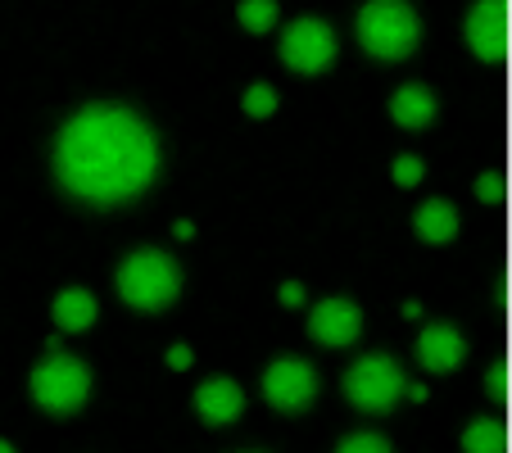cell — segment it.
Here are the masks:
<instances>
[{
  "mask_svg": "<svg viewBox=\"0 0 512 453\" xmlns=\"http://www.w3.org/2000/svg\"><path fill=\"white\" fill-rule=\"evenodd\" d=\"M164 150L155 127L127 105H82L73 118H64L50 150L55 182L68 200L87 204L96 213L127 209L141 200L159 177Z\"/></svg>",
  "mask_w": 512,
  "mask_h": 453,
  "instance_id": "6da1fadb",
  "label": "cell"
},
{
  "mask_svg": "<svg viewBox=\"0 0 512 453\" xmlns=\"http://www.w3.org/2000/svg\"><path fill=\"white\" fill-rule=\"evenodd\" d=\"M182 263L173 259L168 250L159 245H136L118 259L114 268V295L123 309L132 313H145V318H155V313H168L182 299Z\"/></svg>",
  "mask_w": 512,
  "mask_h": 453,
  "instance_id": "7a4b0ae2",
  "label": "cell"
},
{
  "mask_svg": "<svg viewBox=\"0 0 512 453\" xmlns=\"http://www.w3.org/2000/svg\"><path fill=\"white\" fill-rule=\"evenodd\" d=\"M354 41L372 64H404L422 46V19L413 0H368L354 14Z\"/></svg>",
  "mask_w": 512,
  "mask_h": 453,
  "instance_id": "3957f363",
  "label": "cell"
},
{
  "mask_svg": "<svg viewBox=\"0 0 512 453\" xmlns=\"http://www.w3.org/2000/svg\"><path fill=\"white\" fill-rule=\"evenodd\" d=\"M340 395L354 413L386 417L408 399V376L399 367V358L390 354H358L340 376Z\"/></svg>",
  "mask_w": 512,
  "mask_h": 453,
  "instance_id": "277c9868",
  "label": "cell"
},
{
  "mask_svg": "<svg viewBox=\"0 0 512 453\" xmlns=\"http://www.w3.org/2000/svg\"><path fill=\"white\" fill-rule=\"evenodd\" d=\"M91 386H96L91 367L82 363V358L64 354V349H46V358H41L28 376V395L46 417L82 413L87 399H91Z\"/></svg>",
  "mask_w": 512,
  "mask_h": 453,
  "instance_id": "5b68a950",
  "label": "cell"
},
{
  "mask_svg": "<svg viewBox=\"0 0 512 453\" xmlns=\"http://www.w3.org/2000/svg\"><path fill=\"white\" fill-rule=\"evenodd\" d=\"M277 59L295 78H322L340 59V37L327 19L318 14H300L277 28Z\"/></svg>",
  "mask_w": 512,
  "mask_h": 453,
  "instance_id": "8992f818",
  "label": "cell"
},
{
  "mask_svg": "<svg viewBox=\"0 0 512 453\" xmlns=\"http://www.w3.org/2000/svg\"><path fill=\"white\" fill-rule=\"evenodd\" d=\"M318 390H322V376L309 358L300 354H281L263 367L259 376V399L281 417H300L318 404Z\"/></svg>",
  "mask_w": 512,
  "mask_h": 453,
  "instance_id": "52a82bcc",
  "label": "cell"
},
{
  "mask_svg": "<svg viewBox=\"0 0 512 453\" xmlns=\"http://www.w3.org/2000/svg\"><path fill=\"white\" fill-rule=\"evenodd\" d=\"M304 331H309V340L318 349H327V354H345V349H354L358 340H363V309H358L349 295H327L309 309Z\"/></svg>",
  "mask_w": 512,
  "mask_h": 453,
  "instance_id": "ba28073f",
  "label": "cell"
},
{
  "mask_svg": "<svg viewBox=\"0 0 512 453\" xmlns=\"http://www.w3.org/2000/svg\"><path fill=\"white\" fill-rule=\"evenodd\" d=\"M463 46L472 50L481 64H503L512 55V19L508 0H472V10L463 19Z\"/></svg>",
  "mask_w": 512,
  "mask_h": 453,
  "instance_id": "9c48e42d",
  "label": "cell"
},
{
  "mask_svg": "<svg viewBox=\"0 0 512 453\" xmlns=\"http://www.w3.org/2000/svg\"><path fill=\"white\" fill-rule=\"evenodd\" d=\"M413 354H417V367L431 376H454L458 367L467 363V336L454 327V322H426L413 340Z\"/></svg>",
  "mask_w": 512,
  "mask_h": 453,
  "instance_id": "30bf717a",
  "label": "cell"
},
{
  "mask_svg": "<svg viewBox=\"0 0 512 453\" xmlns=\"http://www.w3.org/2000/svg\"><path fill=\"white\" fill-rule=\"evenodd\" d=\"M191 413L200 417V426H209V431H227V426H236L245 417V390L236 386L232 376H209V381L195 386Z\"/></svg>",
  "mask_w": 512,
  "mask_h": 453,
  "instance_id": "8fae6325",
  "label": "cell"
},
{
  "mask_svg": "<svg viewBox=\"0 0 512 453\" xmlns=\"http://www.w3.org/2000/svg\"><path fill=\"white\" fill-rule=\"evenodd\" d=\"M386 114H390V123H395L399 132L422 136V132H431V127L440 123V96H435L426 82H399V87L390 91V100H386Z\"/></svg>",
  "mask_w": 512,
  "mask_h": 453,
  "instance_id": "7c38bea8",
  "label": "cell"
},
{
  "mask_svg": "<svg viewBox=\"0 0 512 453\" xmlns=\"http://www.w3.org/2000/svg\"><path fill=\"white\" fill-rule=\"evenodd\" d=\"M458 232H463V218H458L454 200H445V195H431V200H422L413 209V236L422 245H431V250L454 245Z\"/></svg>",
  "mask_w": 512,
  "mask_h": 453,
  "instance_id": "4fadbf2b",
  "label": "cell"
},
{
  "mask_svg": "<svg viewBox=\"0 0 512 453\" xmlns=\"http://www.w3.org/2000/svg\"><path fill=\"white\" fill-rule=\"evenodd\" d=\"M96 318H100V299L87 286H64L50 299V322H55L59 336H82V331L96 327Z\"/></svg>",
  "mask_w": 512,
  "mask_h": 453,
  "instance_id": "5bb4252c",
  "label": "cell"
},
{
  "mask_svg": "<svg viewBox=\"0 0 512 453\" xmlns=\"http://www.w3.org/2000/svg\"><path fill=\"white\" fill-rule=\"evenodd\" d=\"M458 449L463 453H508V426L490 413L472 417V422L463 426V435H458Z\"/></svg>",
  "mask_w": 512,
  "mask_h": 453,
  "instance_id": "9a60e30c",
  "label": "cell"
},
{
  "mask_svg": "<svg viewBox=\"0 0 512 453\" xmlns=\"http://www.w3.org/2000/svg\"><path fill=\"white\" fill-rule=\"evenodd\" d=\"M236 23L250 37H268V32L281 28V0H241L236 5Z\"/></svg>",
  "mask_w": 512,
  "mask_h": 453,
  "instance_id": "2e32d148",
  "label": "cell"
},
{
  "mask_svg": "<svg viewBox=\"0 0 512 453\" xmlns=\"http://www.w3.org/2000/svg\"><path fill=\"white\" fill-rule=\"evenodd\" d=\"M277 87L272 82H250V87L241 91V114L250 118V123H263V118L277 114Z\"/></svg>",
  "mask_w": 512,
  "mask_h": 453,
  "instance_id": "e0dca14e",
  "label": "cell"
},
{
  "mask_svg": "<svg viewBox=\"0 0 512 453\" xmlns=\"http://www.w3.org/2000/svg\"><path fill=\"white\" fill-rule=\"evenodd\" d=\"M485 395H490L494 408H508L512 404V363H508V358L490 363V372H485Z\"/></svg>",
  "mask_w": 512,
  "mask_h": 453,
  "instance_id": "ac0fdd59",
  "label": "cell"
},
{
  "mask_svg": "<svg viewBox=\"0 0 512 453\" xmlns=\"http://www.w3.org/2000/svg\"><path fill=\"white\" fill-rule=\"evenodd\" d=\"M422 177H426V159L422 155H395V159H390V182H395L399 191L422 186Z\"/></svg>",
  "mask_w": 512,
  "mask_h": 453,
  "instance_id": "d6986e66",
  "label": "cell"
},
{
  "mask_svg": "<svg viewBox=\"0 0 512 453\" xmlns=\"http://www.w3.org/2000/svg\"><path fill=\"white\" fill-rule=\"evenodd\" d=\"M331 453H395V449H390V440L381 431H349L340 435V444Z\"/></svg>",
  "mask_w": 512,
  "mask_h": 453,
  "instance_id": "ffe728a7",
  "label": "cell"
},
{
  "mask_svg": "<svg viewBox=\"0 0 512 453\" xmlns=\"http://www.w3.org/2000/svg\"><path fill=\"white\" fill-rule=\"evenodd\" d=\"M472 195H476V204H490V209H494V204L508 200V177H503V173H481L472 182Z\"/></svg>",
  "mask_w": 512,
  "mask_h": 453,
  "instance_id": "44dd1931",
  "label": "cell"
},
{
  "mask_svg": "<svg viewBox=\"0 0 512 453\" xmlns=\"http://www.w3.org/2000/svg\"><path fill=\"white\" fill-rule=\"evenodd\" d=\"M277 304H281V309H304V286H300V281H281V286H277Z\"/></svg>",
  "mask_w": 512,
  "mask_h": 453,
  "instance_id": "7402d4cb",
  "label": "cell"
},
{
  "mask_svg": "<svg viewBox=\"0 0 512 453\" xmlns=\"http://www.w3.org/2000/svg\"><path fill=\"white\" fill-rule=\"evenodd\" d=\"M173 372H186V367L195 363V354H191V345H168V358H164Z\"/></svg>",
  "mask_w": 512,
  "mask_h": 453,
  "instance_id": "603a6c76",
  "label": "cell"
},
{
  "mask_svg": "<svg viewBox=\"0 0 512 453\" xmlns=\"http://www.w3.org/2000/svg\"><path fill=\"white\" fill-rule=\"evenodd\" d=\"M191 236H195V222L177 218V222H173V241H191Z\"/></svg>",
  "mask_w": 512,
  "mask_h": 453,
  "instance_id": "cb8c5ba5",
  "label": "cell"
},
{
  "mask_svg": "<svg viewBox=\"0 0 512 453\" xmlns=\"http://www.w3.org/2000/svg\"><path fill=\"white\" fill-rule=\"evenodd\" d=\"M408 404H426V386H422V381H408Z\"/></svg>",
  "mask_w": 512,
  "mask_h": 453,
  "instance_id": "d4e9b609",
  "label": "cell"
},
{
  "mask_svg": "<svg viewBox=\"0 0 512 453\" xmlns=\"http://www.w3.org/2000/svg\"><path fill=\"white\" fill-rule=\"evenodd\" d=\"M0 453H19V449H14V444H10V440H0Z\"/></svg>",
  "mask_w": 512,
  "mask_h": 453,
  "instance_id": "484cf974",
  "label": "cell"
},
{
  "mask_svg": "<svg viewBox=\"0 0 512 453\" xmlns=\"http://www.w3.org/2000/svg\"><path fill=\"white\" fill-rule=\"evenodd\" d=\"M241 453H254V449H241Z\"/></svg>",
  "mask_w": 512,
  "mask_h": 453,
  "instance_id": "4316f807",
  "label": "cell"
}]
</instances>
